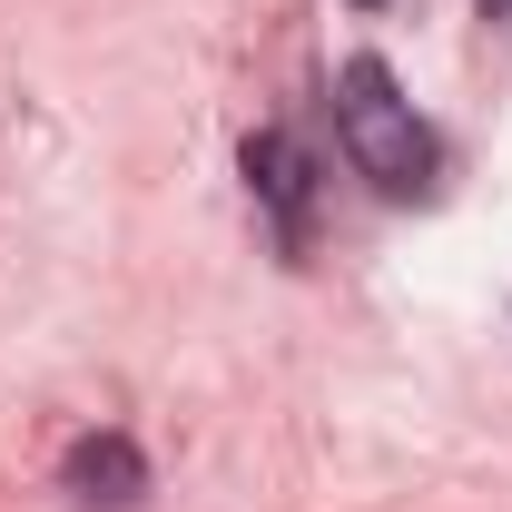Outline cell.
Wrapping results in <instances>:
<instances>
[{
  "label": "cell",
  "mask_w": 512,
  "mask_h": 512,
  "mask_svg": "<svg viewBox=\"0 0 512 512\" xmlns=\"http://www.w3.org/2000/svg\"><path fill=\"white\" fill-rule=\"evenodd\" d=\"M335 138H345V158H355L384 197H424L434 188V128L414 119V99L394 89L384 60H345V79H335Z\"/></svg>",
  "instance_id": "cell-1"
},
{
  "label": "cell",
  "mask_w": 512,
  "mask_h": 512,
  "mask_svg": "<svg viewBox=\"0 0 512 512\" xmlns=\"http://www.w3.org/2000/svg\"><path fill=\"white\" fill-rule=\"evenodd\" d=\"M247 178H256V197L276 207L286 247H306V197H316V178H306V148H296L286 128H266V138H247Z\"/></svg>",
  "instance_id": "cell-2"
},
{
  "label": "cell",
  "mask_w": 512,
  "mask_h": 512,
  "mask_svg": "<svg viewBox=\"0 0 512 512\" xmlns=\"http://www.w3.org/2000/svg\"><path fill=\"white\" fill-rule=\"evenodd\" d=\"M60 483L79 503H138V493H148V463H138L128 434H79L69 463H60Z\"/></svg>",
  "instance_id": "cell-3"
},
{
  "label": "cell",
  "mask_w": 512,
  "mask_h": 512,
  "mask_svg": "<svg viewBox=\"0 0 512 512\" xmlns=\"http://www.w3.org/2000/svg\"><path fill=\"white\" fill-rule=\"evenodd\" d=\"M365 10H375V0H365Z\"/></svg>",
  "instance_id": "cell-5"
},
{
  "label": "cell",
  "mask_w": 512,
  "mask_h": 512,
  "mask_svg": "<svg viewBox=\"0 0 512 512\" xmlns=\"http://www.w3.org/2000/svg\"><path fill=\"white\" fill-rule=\"evenodd\" d=\"M483 20H512V0H483Z\"/></svg>",
  "instance_id": "cell-4"
}]
</instances>
